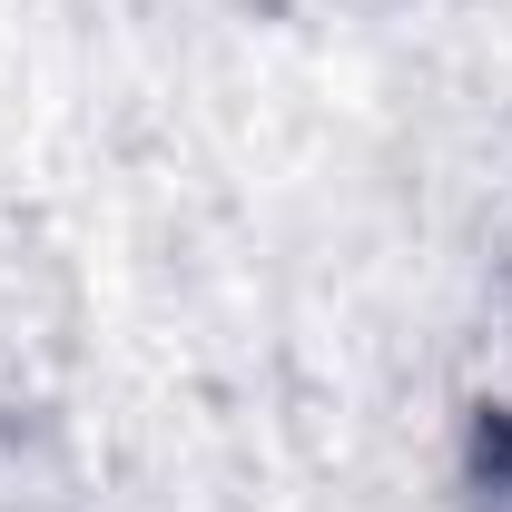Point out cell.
Here are the masks:
<instances>
[{
  "label": "cell",
  "instance_id": "1",
  "mask_svg": "<svg viewBox=\"0 0 512 512\" xmlns=\"http://www.w3.org/2000/svg\"><path fill=\"white\" fill-rule=\"evenodd\" d=\"M493 444H503V453H512V434H493Z\"/></svg>",
  "mask_w": 512,
  "mask_h": 512
}]
</instances>
